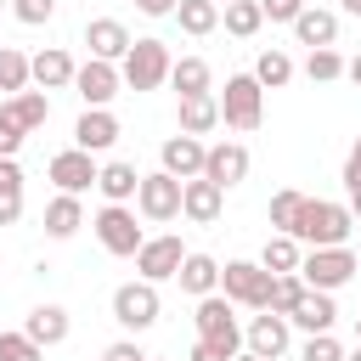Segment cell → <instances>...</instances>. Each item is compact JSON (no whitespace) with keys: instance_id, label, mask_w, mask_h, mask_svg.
Returning a JSON list of instances; mask_svg holds the SVG:
<instances>
[{"instance_id":"1","label":"cell","mask_w":361,"mask_h":361,"mask_svg":"<svg viewBox=\"0 0 361 361\" xmlns=\"http://www.w3.org/2000/svg\"><path fill=\"white\" fill-rule=\"evenodd\" d=\"M350 231H355L350 203H333V197H305L288 226V237L305 248H350Z\"/></svg>"},{"instance_id":"2","label":"cell","mask_w":361,"mask_h":361,"mask_svg":"<svg viewBox=\"0 0 361 361\" xmlns=\"http://www.w3.org/2000/svg\"><path fill=\"white\" fill-rule=\"evenodd\" d=\"M214 102H220V124H226V130H237V135H248V130H259V124H265V90H259V79H254V73H231V79H226V90H220Z\"/></svg>"},{"instance_id":"3","label":"cell","mask_w":361,"mask_h":361,"mask_svg":"<svg viewBox=\"0 0 361 361\" xmlns=\"http://www.w3.org/2000/svg\"><path fill=\"white\" fill-rule=\"evenodd\" d=\"M169 45L164 39H135L130 51H124V62H118V79H124V90H158V85H169Z\"/></svg>"},{"instance_id":"4","label":"cell","mask_w":361,"mask_h":361,"mask_svg":"<svg viewBox=\"0 0 361 361\" xmlns=\"http://www.w3.org/2000/svg\"><path fill=\"white\" fill-rule=\"evenodd\" d=\"M90 231H96V243H102L113 259H135V248L147 243V231L135 226V209H130V203H102L96 220H90Z\"/></svg>"},{"instance_id":"5","label":"cell","mask_w":361,"mask_h":361,"mask_svg":"<svg viewBox=\"0 0 361 361\" xmlns=\"http://www.w3.org/2000/svg\"><path fill=\"white\" fill-rule=\"evenodd\" d=\"M192 322H197V338H203V344H214L226 361H231V355H243V327H237V316H231V299H226V293H203Z\"/></svg>"},{"instance_id":"6","label":"cell","mask_w":361,"mask_h":361,"mask_svg":"<svg viewBox=\"0 0 361 361\" xmlns=\"http://www.w3.org/2000/svg\"><path fill=\"white\" fill-rule=\"evenodd\" d=\"M355 271H361L355 248H310V254L299 259V282L316 288V293H338Z\"/></svg>"},{"instance_id":"7","label":"cell","mask_w":361,"mask_h":361,"mask_svg":"<svg viewBox=\"0 0 361 361\" xmlns=\"http://www.w3.org/2000/svg\"><path fill=\"white\" fill-rule=\"evenodd\" d=\"M220 293L243 310H265L271 305V271H259V259H226L220 265Z\"/></svg>"},{"instance_id":"8","label":"cell","mask_w":361,"mask_h":361,"mask_svg":"<svg viewBox=\"0 0 361 361\" xmlns=\"http://www.w3.org/2000/svg\"><path fill=\"white\" fill-rule=\"evenodd\" d=\"M158 310H164V299H158V288L152 282H124V288H113V322L118 327H130V333H147V327H158Z\"/></svg>"},{"instance_id":"9","label":"cell","mask_w":361,"mask_h":361,"mask_svg":"<svg viewBox=\"0 0 361 361\" xmlns=\"http://www.w3.org/2000/svg\"><path fill=\"white\" fill-rule=\"evenodd\" d=\"M135 209H141L152 226L175 220V214H180V180H175V175H164V169L141 175V186H135Z\"/></svg>"},{"instance_id":"10","label":"cell","mask_w":361,"mask_h":361,"mask_svg":"<svg viewBox=\"0 0 361 361\" xmlns=\"http://www.w3.org/2000/svg\"><path fill=\"white\" fill-rule=\"evenodd\" d=\"M180 259H186V248H180V237L175 231H164V237H147L141 248H135V271H141V282H169L175 271H180Z\"/></svg>"},{"instance_id":"11","label":"cell","mask_w":361,"mask_h":361,"mask_svg":"<svg viewBox=\"0 0 361 361\" xmlns=\"http://www.w3.org/2000/svg\"><path fill=\"white\" fill-rule=\"evenodd\" d=\"M203 180H214L220 192L243 186V180H248V147H243V141H214V147L203 152Z\"/></svg>"},{"instance_id":"12","label":"cell","mask_w":361,"mask_h":361,"mask_svg":"<svg viewBox=\"0 0 361 361\" xmlns=\"http://www.w3.org/2000/svg\"><path fill=\"white\" fill-rule=\"evenodd\" d=\"M73 90H79V102H85V107H107V102L124 90V79H118V68H113V62H96V56H90V62H79V68H73Z\"/></svg>"},{"instance_id":"13","label":"cell","mask_w":361,"mask_h":361,"mask_svg":"<svg viewBox=\"0 0 361 361\" xmlns=\"http://www.w3.org/2000/svg\"><path fill=\"white\" fill-rule=\"evenodd\" d=\"M96 169H102V164H96L90 152H79V147H68V152H56V158L45 164V175H51L56 192H68V197H79L85 186H96Z\"/></svg>"},{"instance_id":"14","label":"cell","mask_w":361,"mask_h":361,"mask_svg":"<svg viewBox=\"0 0 361 361\" xmlns=\"http://www.w3.org/2000/svg\"><path fill=\"white\" fill-rule=\"evenodd\" d=\"M243 350H248V355H259V361H276V355L288 350V316L259 310V316L243 327Z\"/></svg>"},{"instance_id":"15","label":"cell","mask_w":361,"mask_h":361,"mask_svg":"<svg viewBox=\"0 0 361 361\" xmlns=\"http://www.w3.org/2000/svg\"><path fill=\"white\" fill-rule=\"evenodd\" d=\"M85 45H90L96 62H113V68H118L135 39H130V28H124L118 17H90V23H85Z\"/></svg>"},{"instance_id":"16","label":"cell","mask_w":361,"mask_h":361,"mask_svg":"<svg viewBox=\"0 0 361 361\" xmlns=\"http://www.w3.org/2000/svg\"><path fill=\"white\" fill-rule=\"evenodd\" d=\"M220 209H226V192H220L214 180H203V175L180 180V214H186L192 226H214Z\"/></svg>"},{"instance_id":"17","label":"cell","mask_w":361,"mask_h":361,"mask_svg":"<svg viewBox=\"0 0 361 361\" xmlns=\"http://www.w3.org/2000/svg\"><path fill=\"white\" fill-rule=\"evenodd\" d=\"M113 141H118V118H113L107 107H85V113H79V124H73V147L96 158V152H107Z\"/></svg>"},{"instance_id":"18","label":"cell","mask_w":361,"mask_h":361,"mask_svg":"<svg viewBox=\"0 0 361 361\" xmlns=\"http://www.w3.org/2000/svg\"><path fill=\"white\" fill-rule=\"evenodd\" d=\"M203 141L197 135H169L164 147H158V164H164V175H175V180H192V175H203Z\"/></svg>"},{"instance_id":"19","label":"cell","mask_w":361,"mask_h":361,"mask_svg":"<svg viewBox=\"0 0 361 361\" xmlns=\"http://www.w3.org/2000/svg\"><path fill=\"white\" fill-rule=\"evenodd\" d=\"M293 39L299 45H310V51H327V45H338V11H322V6H305L293 23Z\"/></svg>"},{"instance_id":"20","label":"cell","mask_w":361,"mask_h":361,"mask_svg":"<svg viewBox=\"0 0 361 361\" xmlns=\"http://www.w3.org/2000/svg\"><path fill=\"white\" fill-rule=\"evenodd\" d=\"M73 68H79V62H73L62 45H45L39 56H28V79H34L39 90H68V85H73Z\"/></svg>"},{"instance_id":"21","label":"cell","mask_w":361,"mask_h":361,"mask_svg":"<svg viewBox=\"0 0 361 361\" xmlns=\"http://www.w3.org/2000/svg\"><path fill=\"white\" fill-rule=\"evenodd\" d=\"M0 113H6L23 135H34V130H45V118H51V96H45V90H17V96L0 102Z\"/></svg>"},{"instance_id":"22","label":"cell","mask_w":361,"mask_h":361,"mask_svg":"<svg viewBox=\"0 0 361 361\" xmlns=\"http://www.w3.org/2000/svg\"><path fill=\"white\" fill-rule=\"evenodd\" d=\"M333 322H338V305L333 293H316V288H305V299L288 310V327H305V333H333Z\"/></svg>"},{"instance_id":"23","label":"cell","mask_w":361,"mask_h":361,"mask_svg":"<svg viewBox=\"0 0 361 361\" xmlns=\"http://www.w3.org/2000/svg\"><path fill=\"white\" fill-rule=\"evenodd\" d=\"M23 333H28L39 350H51V344H62V338L73 333V322H68V310H62V305H34V310H28V322H23Z\"/></svg>"},{"instance_id":"24","label":"cell","mask_w":361,"mask_h":361,"mask_svg":"<svg viewBox=\"0 0 361 361\" xmlns=\"http://www.w3.org/2000/svg\"><path fill=\"white\" fill-rule=\"evenodd\" d=\"M169 85H175V96H214V73H209L203 56H175L169 62Z\"/></svg>"},{"instance_id":"25","label":"cell","mask_w":361,"mask_h":361,"mask_svg":"<svg viewBox=\"0 0 361 361\" xmlns=\"http://www.w3.org/2000/svg\"><path fill=\"white\" fill-rule=\"evenodd\" d=\"M175 282H180L192 299L220 293V259H209V254H186V259H180V271H175Z\"/></svg>"},{"instance_id":"26","label":"cell","mask_w":361,"mask_h":361,"mask_svg":"<svg viewBox=\"0 0 361 361\" xmlns=\"http://www.w3.org/2000/svg\"><path fill=\"white\" fill-rule=\"evenodd\" d=\"M79 226H85V203H79V197H68V192H56V197L45 203V237L68 243Z\"/></svg>"},{"instance_id":"27","label":"cell","mask_w":361,"mask_h":361,"mask_svg":"<svg viewBox=\"0 0 361 361\" xmlns=\"http://www.w3.org/2000/svg\"><path fill=\"white\" fill-rule=\"evenodd\" d=\"M220 124V102L214 96H180V135H209Z\"/></svg>"},{"instance_id":"28","label":"cell","mask_w":361,"mask_h":361,"mask_svg":"<svg viewBox=\"0 0 361 361\" xmlns=\"http://www.w3.org/2000/svg\"><path fill=\"white\" fill-rule=\"evenodd\" d=\"M135 186H141L135 164H102V169H96V192H102L107 203H130Z\"/></svg>"},{"instance_id":"29","label":"cell","mask_w":361,"mask_h":361,"mask_svg":"<svg viewBox=\"0 0 361 361\" xmlns=\"http://www.w3.org/2000/svg\"><path fill=\"white\" fill-rule=\"evenodd\" d=\"M299 259H305V248L293 243V237H265V248H259V271H271V276H293L299 271Z\"/></svg>"},{"instance_id":"30","label":"cell","mask_w":361,"mask_h":361,"mask_svg":"<svg viewBox=\"0 0 361 361\" xmlns=\"http://www.w3.org/2000/svg\"><path fill=\"white\" fill-rule=\"evenodd\" d=\"M23 220V169L17 158H0V226Z\"/></svg>"},{"instance_id":"31","label":"cell","mask_w":361,"mask_h":361,"mask_svg":"<svg viewBox=\"0 0 361 361\" xmlns=\"http://www.w3.org/2000/svg\"><path fill=\"white\" fill-rule=\"evenodd\" d=\"M220 23H226V34L254 39L265 28V11H259V0H231V6H220Z\"/></svg>"},{"instance_id":"32","label":"cell","mask_w":361,"mask_h":361,"mask_svg":"<svg viewBox=\"0 0 361 361\" xmlns=\"http://www.w3.org/2000/svg\"><path fill=\"white\" fill-rule=\"evenodd\" d=\"M175 23H180L192 39H203V34L220 28V6H214V0H180V6H175Z\"/></svg>"},{"instance_id":"33","label":"cell","mask_w":361,"mask_h":361,"mask_svg":"<svg viewBox=\"0 0 361 361\" xmlns=\"http://www.w3.org/2000/svg\"><path fill=\"white\" fill-rule=\"evenodd\" d=\"M254 79H259V90H282L288 79H293V56L288 51H259V62H254Z\"/></svg>"},{"instance_id":"34","label":"cell","mask_w":361,"mask_h":361,"mask_svg":"<svg viewBox=\"0 0 361 361\" xmlns=\"http://www.w3.org/2000/svg\"><path fill=\"white\" fill-rule=\"evenodd\" d=\"M34 79H28V56L17 51V45H0V90L6 96H17V90H28Z\"/></svg>"},{"instance_id":"35","label":"cell","mask_w":361,"mask_h":361,"mask_svg":"<svg viewBox=\"0 0 361 361\" xmlns=\"http://www.w3.org/2000/svg\"><path fill=\"white\" fill-rule=\"evenodd\" d=\"M305 79L310 85H333V79H344V56L327 45V51H310L305 56Z\"/></svg>"},{"instance_id":"36","label":"cell","mask_w":361,"mask_h":361,"mask_svg":"<svg viewBox=\"0 0 361 361\" xmlns=\"http://www.w3.org/2000/svg\"><path fill=\"white\" fill-rule=\"evenodd\" d=\"M299 203H305V192H299V186H282V192H271V209H265V220H271V226L288 237V226H293Z\"/></svg>"},{"instance_id":"37","label":"cell","mask_w":361,"mask_h":361,"mask_svg":"<svg viewBox=\"0 0 361 361\" xmlns=\"http://www.w3.org/2000/svg\"><path fill=\"white\" fill-rule=\"evenodd\" d=\"M299 299H305V282H299V271H293V276H271V305H265V310L288 316Z\"/></svg>"},{"instance_id":"38","label":"cell","mask_w":361,"mask_h":361,"mask_svg":"<svg viewBox=\"0 0 361 361\" xmlns=\"http://www.w3.org/2000/svg\"><path fill=\"white\" fill-rule=\"evenodd\" d=\"M0 361H45V350L28 333H0Z\"/></svg>"},{"instance_id":"39","label":"cell","mask_w":361,"mask_h":361,"mask_svg":"<svg viewBox=\"0 0 361 361\" xmlns=\"http://www.w3.org/2000/svg\"><path fill=\"white\" fill-rule=\"evenodd\" d=\"M299 361H344V344L333 333H310L305 350H299Z\"/></svg>"},{"instance_id":"40","label":"cell","mask_w":361,"mask_h":361,"mask_svg":"<svg viewBox=\"0 0 361 361\" xmlns=\"http://www.w3.org/2000/svg\"><path fill=\"white\" fill-rule=\"evenodd\" d=\"M11 17H17V23H28V28H39V23H51V17H56V0H11Z\"/></svg>"},{"instance_id":"41","label":"cell","mask_w":361,"mask_h":361,"mask_svg":"<svg viewBox=\"0 0 361 361\" xmlns=\"http://www.w3.org/2000/svg\"><path fill=\"white\" fill-rule=\"evenodd\" d=\"M259 11H265L271 23H293V17L305 11V0H259Z\"/></svg>"},{"instance_id":"42","label":"cell","mask_w":361,"mask_h":361,"mask_svg":"<svg viewBox=\"0 0 361 361\" xmlns=\"http://www.w3.org/2000/svg\"><path fill=\"white\" fill-rule=\"evenodd\" d=\"M23 141H28V135H23V130L0 113V158H17V147H23Z\"/></svg>"},{"instance_id":"43","label":"cell","mask_w":361,"mask_h":361,"mask_svg":"<svg viewBox=\"0 0 361 361\" xmlns=\"http://www.w3.org/2000/svg\"><path fill=\"white\" fill-rule=\"evenodd\" d=\"M102 361H147V355H141V344H135V338H118V344H107V350H102Z\"/></svg>"},{"instance_id":"44","label":"cell","mask_w":361,"mask_h":361,"mask_svg":"<svg viewBox=\"0 0 361 361\" xmlns=\"http://www.w3.org/2000/svg\"><path fill=\"white\" fill-rule=\"evenodd\" d=\"M344 192H361V135H355V147L344 158Z\"/></svg>"},{"instance_id":"45","label":"cell","mask_w":361,"mask_h":361,"mask_svg":"<svg viewBox=\"0 0 361 361\" xmlns=\"http://www.w3.org/2000/svg\"><path fill=\"white\" fill-rule=\"evenodd\" d=\"M135 6H141L147 17H175V6H180V0H135Z\"/></svg>"},{"instance_id":"46","label":"cell","mask_w":361,"mask_h":361,"mask_svg":"<svg viewBox=\"0 0 361 361\" xmlns=\"http://www.w3.org/2000/svg\"><path fill=\"white\" fill-rule=\"evenodd\" d=\"M186 361H226V355H220V350H214V344H203V338H197V344H192V355H186Z\"/></svg>"},{"instance_id":"47","label":"cell","mask_w":361,"mask_h":361,"mask_svg":"<svg viewBox=\"0 0 361 361\" xmlns=\"http://www.w3.org/2000/svg\"><path fill=\"white\" fill-rule=\"evenodd\" d=\"M344 79H350V85L361 90V56H350V62H344Z\"/></svg>"},{"instance_id":"48","label":"cell","mask_w":361,"mask_h":361,"mask_svg":"<svg viewBox=\"0 0 361 361\" xmlns=\"http://www.w3.org/2000/svg\"><path fill=\"white\" fill-rule=\"evenodd\" d=\"M350 220H361V192H350Z\"/></svg>"},{"instance_id":"49","label":"cell","mask_w":361,"mask_h":361,"mask_svg":"<svg viewBox=\"0 0 361 361\" xmlns=\"http://www.w3.org/2000/svg\"><path fill=\"white\" fill-rule=\"evenodd\" d=\"M338 6H344V11H350V17H361V0H338Z\"/></svg>"},{"instance_id":"50","label":"cell","mask_w":361,"mask_h":361,"mask_svg":"<svg viewBox=\"0 0 361 361\" xmlns=\"http://www.w3.org/2000/svg\"><path fill=\"white\" fill-rule=\"evenodd\" d=\"M344 361H361V344H355V350H344Z\"/></svg>"},{"instance_id":"51","label":"cell","mask_w":361,"mask_h":361,"mask_svg":"<svg viewBox=\"0 0 361 361\" xmlns=\"http://www.w3.org/2000/svg\"><path fill=\"white\" fill-rule=\"evenodd\" d=\"M231 361H259V355H248V350H243V355H231Z\"/></svg>"},{"instance_id":"52","label":"cell","mask_w":361,"mask_h":361,"mask_svg":"<svg viewBox=\"0 0 361 361\" xmlns=\"http://www.w3.org/2000/svg\"><path fill=\"white\" fill-rule=\"evenodd\" d=\"M355 344H361V316H355Z\"/></svg>"},{"instance_id":"53","label":"cell","mask_w":361,"mask_h":361,"mask_svg":"<svg viewBox=\"0 0 361 361\" xmlns=\"http://www.w3.org/2000/svg\"><path fill=\"white\" fill-rule=\"evenodd\" d=\"M214 6H231V0H214Z\"/></svg>"},{"instance_id":"54","label":"cell","mask_w":361,"mask_h":361,"mask_svg":"<svg viewBox=\"0 0 361 361\" xmlns=\"http://www.w3.org/2000/svg\"><path fill=\"white\" fill-rule=\"evenodd\" d=\"M355 259H361V248H355Z\"/></svg>"},{"instance_id":"55","label":"cell","mask_w":361,"mask_h":361,"mask_svg":"<svg viewBox=\"0 0 361 361\" xmlns=\"http://www.w3.org/2000/svg\"><path fill=\"white\" fill-rule=\"evenodd\" d=\"M0 6H6V0H0Z\"/></svg>"},{"instance_id":"56","label":"cell","mask_w":361,"mask_h":361,"mask_svg":"<svg viewBox=\"0 0 361 361\" xmlns=\"http://www.w3.org/2000/svg\"><path fill=\"white\" fill-rule=\"evenodd\" d=\"M147 361H152V355H147Z\"/></svg>"}]
</instances>
